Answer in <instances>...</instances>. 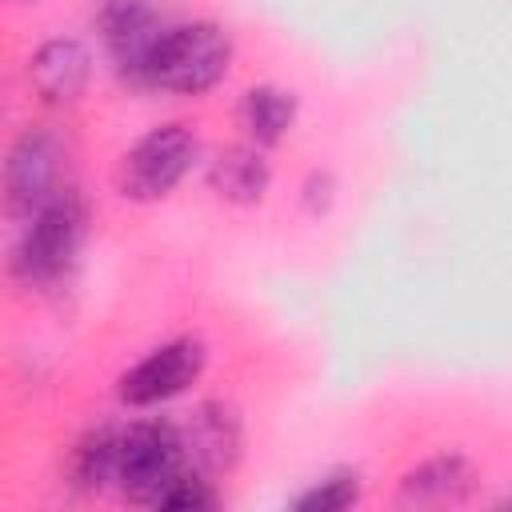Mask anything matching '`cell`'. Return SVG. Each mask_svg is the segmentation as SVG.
Returning <instances> with one entry per match:
<instances>
[{"label": "cell", "instance_id": "obj_9", "mask_svg": "<svg viewBox=\"0 0 512 512\" xmlns=\"http://www.w3.org/2000/svg\"><path fill=\"white\" fill-rule=\"evenodd\" d=\"M472 484H476V472L464 456H432L400 480V504H408V508L464 504Z\"/></svg>", "mask_w": 512, "mask_h": 512}, {"label": "cell", "instance_id": "obj_13", "mask_svg": "<svg viewBox=\"0 0 512 512\" xmlns=\"http://www.w3.org/2000/svg\"><path fill=\"white\" fill-rule=\"evenodd\" d=\"M116 456H120V432L112 428H96L88 432L76 452H72V476L80 488H104L108 480H116Z\"/></svg>", "mask_w": 512, "mask_h": 512}, {"label": "cell", "instance_id": "obj_11", "mask_svg": "<svg viewBox=\"0 0 512 512\" xmlns=\"http://www.w3.org/2000/svg\"><path fill=\"white\" fill-rule=\"evenodd\" d=\"M208 180H212V188L224 200H232V204H256L268 192L272 172H268V160L252 144H232V148H224L212 160Z\"/></svg>", "mask_w": 512, "mask_h": 512}, {"label": "cell", "instance_id": "obj_7", "mask_svg": "<svg viewBox=\"0 0 512 512\" xmlns=\"http://www.w3.org/2000/svg\"><path fill=\"white\" fill-rule=\"evenodd\" d=\"M56 172H60V144L48 128H24L8 152V204L12 212H40L56 196Z\"/></svg>", "mask_w": 512, "mask_h": 512}, {"label": "cell", "instance_id": "obj_14", "mask_svg": "<svg viewBox=\"0 0 512 512\" xmlns=\"http://www.w3.org/2000/svg\"><path fill=\"white\" fill-rule=\"evenodd\" d=\"M360 500V476L356 472H332L320 484H312L304 496H296V512H344Z\"/></svg>", "mask_w": 512, "mask_h": 512}, {"label": "cell", "instance_id": "obj_10", "mask_svg": "<svg viewBox=\"0 0 512 512\" xmlns=\"http://www.w3.org/2000/svg\"><path fill=\"white\" fill-rule=\"evenodd\" d=\"M32 84L40 88L44 100H56V104H68L76 100L84 88H88V76H92V56L80 40H48L36 48L32 56Z\"/></svg>", "mask_w": 512, "mask_h": 512}, {"label": "cell", "instance_id": "obj_5", "mask_svg": "<svg viewBox=\"0 0 512 512\" xmlns=\"http://www.w3.org/2000/svg\"><path fill=\"white\" fill-rule=\"evenodd\" d=\"M96 24H100V32H104V44H108L116 68H120L132 84H148L152 52H156L160 36L168 32V28L160 24L156 0H100Z\"/></svg>", "mask_w": 512, "mask_h": 512}, {"label": "cell", "instance_id": "obj_12", "mask_svg": "<svg viewBox=\"0 0 512 512\" xmlns=\"http://www.w3.org/2000/svg\"><path fill=\"white\" fill-rule=\"evenodd\" d=\"M240 116H244V128H248V136H252L256 144H276V140H284V136L292 132L296 100H292V92H284V88L260 84V88H252V92L244 96Z\"/></svg>", "mask_w": 512, "mask_h": 512}, {"label": "cell", "instance_id": "obj_3", "mask_svg": "<svg viewBox=\"0 0 512 512\" xmlns=\"http://www.w3.org/2000/svg\"><path fill=\"white\" fill-rule=\"evenodd\" d=\"M188 452L184 436L168 420H140L120 432V456H116V484L124 496L140 504H156L160 492L184 472Z\"/></svg>", "mask_w": 512, "mask_h": 512}, {"label": "cell", "instance_id": "obj_2", "mask_svg": "<svg viewBox=\"0 0 512 512\" xmlns=\"http://www.w3.org/2000/svg\"><path fill=\"white\" fill-rule=\"evenodd\" d=\"M80 236H84V208L76 192H56L40 212H32V224L16 244V256H12L16 276L28 288L56 284L76 260Z\"/></svg>", "mask_w": 512, "mask_h": 512}, {"label": "cell", "instance_id": "obj_1", "mask_svg": "<svg viewBox=\"0 0 512 512\" xmlns=\"http://www.w3.org/2000/svg\"><path fill=\"white\" fill-rule=\"evenodd\" d=\"M228 64H232L228 32L212 20H192L160 36L152 64H148V84L164 92H180V96H200L224 80Z\"/></svg>", "mask_w": 512, "mask_h": 512}, {"label": "cell", "instance_id": "obj_4", "mask_svg": "<svg viewBox=\"0 0 512 512\" xmlns=\"http://www.w3.org/2000/svg\"><path fill=\"white\" fill-rule=\"evenodd\" d=\"M196 136L184 124H160L148 136H140L124 160H120V192L132 200H160L168 196L188 168L196 164Z\"/></svg>", "mask_w": 512, "mask_h": 512}, {"label": "cell", "instance_id": "obj_6", "mask_svg": "<svg viewBox=\"0 0 512 512\" xmlns=\"http://www.w3.org/2000/svg\"><path fill=\"white\" fill-rule=\"evenodd\" d=\"M200 368H204V344L200 340H192V336L168 340L120 376V400L132 408H152L160 400L180 396L200 376Z\"/></svg>", "mask_w": 512, "mask_h": 512}, {"label": "cell", "instance_id": "obj_8", "mask_svg": "<svg viewBox=\"0 0 512 512\" xmlns=\"http://www.w3.org/2000/svg\"><path fill=\"white\" fill-rule=\"evenodd\" d=\"M188 464L196 472H228L240 456V420L224 404H200L180 428Z\"/></svg>", "mask_w": 512, "mask_h": 512}, {"label": "cell", "instance_id": "obj_15", "mask_svg": "<svg viewBox=\"0 0 512 512\" xmlns=\"http://www.w3.org/2000/svg\"><path fill=\"white\" fill-rule=\"evenodd\" d=\"M216 504V492H212V484L204 480V472H196V468H184L164 492H160V500H156V508H172V512H204V508H212Z\"/></svg>", "mask_w": 512, "mask_h": 512}]
</instances>
